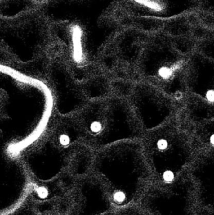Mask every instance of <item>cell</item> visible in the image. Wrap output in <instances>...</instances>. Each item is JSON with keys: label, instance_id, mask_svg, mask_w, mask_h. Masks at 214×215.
Returning <instances> with one entry per match:
<instances>
[{"label": "cell", "instance_id": "5", "mask_svg": "<svg viewBox=\"0 0 214 215\" xmlns=\"http://www.w3.org/2000/svg\"><path fill=\"white\" fill-rule=\"evenodd\" d=\"M107 102L106 129L99 149L122 141L141 140L145 131L128 98L115 95L108 97Z\"/></svg>", "mask_w": 214, "mask_h": 215}, {"label": "cell", "instance_id": "4", "mask_svg": "<svg viewBox=\"0 0 214 215\" xmlns=\"http://www.w3.org/2000/svg\"><path fill=\"white\" fill-rule=\"evenodd\" d=\"M128 99L145 132L176 117L180 106L162 90L143 80L134 84Z\"/></svg>", "mask_w": 214, "mask_h": 215}, {"label": "cell", "instance_id": "9", "mask_svg": "<svg viewBox=\"0 0 214 215\" xmlns=\"http://www.w3.org/2000/svg\"><path fill=\"white\" fill-rule=\"evenodd\" d=\"M82 86L89 101L109 97L108 94L112 88L108 79L102 75H97L88 78L82 83Z\"/></svg>", "mask_w": 214, "mask_h": 215}, {"label": "cell", "instance_id": "11", "mask_svg": "<svg viewBox=\"0 0 214 215\" xmlns=\"http://www.w3.org/2000/svg\"><path fill=\"white\" fill-rule=\"evenodd\" d=\"M114 199L118 201V202H122L123 201L125 198H126V196L125 194L123 193V192H117L114 196Z\"/></svg>", "mask_w": 214, "mask_h": 215}, {"label": "cell", "instance_id": "10", "mask_svg": "<svg viewBox=\"0 0 214 215\" xmlns=\"http://www.w3.org/2000/svg\"><path fill=\"white\" fill-rule=\"evenodd\" d=\"M192 133L197 150L214 149V118L194 126Z\"/></svg>", "mask_w": 214, "mask_h": 215}, {"label": "cell", "instance_id": "7", "mask_svg": "<svg viewBox=\"0 0 214 215\" xmlns=\"http://www.w3.org/2000/svg\"><path fill=\"white\" fill-rule=\"evenodd\" d=\"M107 98L89 100L76 118L84 135L85 142L95 150L100 148L107 125Z\"/></svg>", "mask_w": 214, "mask_h": 215}, {"label": "cell", "instance_id": "3", "mask_svg": "<svg viewBox=\"0 0 214 215\" xmlns=\"http://www.w3.org/2000/svg\"><path fill=\"white\" fill-rule=\"evenodd\" d=\"M185 119L194 126L214 118V61L202 54L189 58L186 74Z\"/></svg>", "mask_w": 214, "mask_h": 215}, {"label": "cell", "instance_id": "6", "mask_svg": "<svg viewBox=\"0 0 214 215\" xmlns=\"http://www.w3.org/2000/svg\"><path fill=\"white\" fill-rule=\"evenodd\" d=\"M48 79L55 106L60 115H74L88 102L82 83L77 81L67 66L59 63L51 65Z\"/></svg>", "mask_w": 214, "mask_h": 215}, {"label": "cell", "instance_id": "1", "mask_svg": "<svg viewBox=\"0 0 214 215\" xmlns=\"http://www.w3.org/2000/svg\"><path fill=\"white\" fill-rule=\"evenodd\" d=\"M141 142L149 167L167 184L178 181L197 152L192 130L177 117L145 132Z\"/></svg>", "mask_w": 214, "mask_h": 215}, {"label": "cell", "instance_id": "12", "mask_svg": "<svg viewBox=\"0 0 214 215\" xmlns=\"http://www.w3.org/2000/svg\"><path fill=\"white\" fill-rule=\"evenodd\" d=\"M37 194L40 197L44 198L48 195V191H47V190L45 187H39L37 190Z\"/></svg>", "mask_w": 214, "mask_h": 215}, {"label": "cell", "instance_id": "8", "mask_svg": "<svg viewBox=\"0 0 214 215\" xmlns=\"http://www.w3.org/2000/svg\"><path fill=\"white\" fill-rule=\"evenodd\" d=\"M48 133L59 147L71 154L80 144L86 142L83 131L75 115H60Z\"/></svg>", "mask_w": 214, "mask_h": 215}, {"label": "cell", "instance_id": "2", "mask_svg": "<svg viewBox=\"0 0 214 215\" xmlns=\"http://www.w3.org/2000/svg\"><path fill=\"white\" fill-rule=\"evenodd\" d=\"M189 59L170 49L152 48L140 57L137 71L142 80L162 90L183 106Z\"/></svg>", "mask_w": 214, "mask_h": 215}]
</instances>
